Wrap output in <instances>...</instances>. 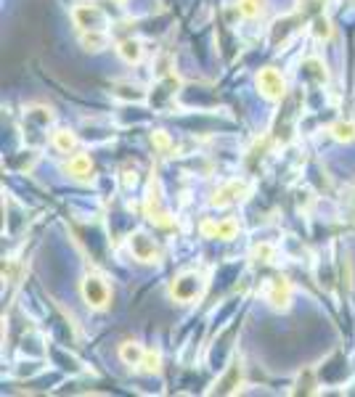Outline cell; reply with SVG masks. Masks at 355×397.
<instances>
[{"label":"cell","instance_id":"6da1fadb","mask_svg":"<svg viewBox=\"0 0 355 397\" xmlns=\"http://www.w3.org/2000/svg\"><path fill=\"white\" fill-rule=\"evenodd\" d=\"M201 292H204V278L197 270L180 273L170 283V297L175 299V302H180V305H191L194 299L201 297Z\"/></svg>","mask_w":355,"mask_h":397},{"label":"cell","instance_id":"7a4b0ae2","mask_svg":"<svg viewBox=\"0 0 355 397\" xmlns=\"http://www.w3.org/2000/svg\"><path fill=\"white\" fill-rule=\"evenodd\" d=\"M257 90L260 96L268 101H281L286 96V79L281 77V72L273 69V66H265L257 72Z\"/></svg>","mask_w":355,"mask_h":397},{"label":"cell","instance_id":"3957f363","mask_svg":"<svg viewBox=\"0 0 355 397\" xmlns=\"http://www.w3.org/2000/svg\"><path fill=\"white\" fill-rule=\"evenodd\" d=\"M82 299L88 302V307H93V310H103V307H109L112 292H109L106 281H103L101 276H85L82 278Z\"/></svg>","mask_w":355,"mask_h":397},{"label":"cell","instance_id":"277c9868","mask_svg":"<svg viewBox=\"0 0 355 397\" xmlns=\"http://www.w3.org/2000/svg\"><path fill=\"white\" fill-rule=\"evenodd\" d=\"M72 19L82 32H93V29H103L106 27V14L93 3H79L72 8Z\"/></svg>","mask_w":355,"mask_h":397},{"label":"cell","instance_id":"5b68a950","mask_svg":"<svg viewBox=\"0 0 355 397\" xmlns=\"http://www.w3.org/2000/svg\"><path fill=\"white\" fill-rule=\"evenodd\" d=\"M127 246H130V255L138 259V262H146V265H154L162 257V252H159V246L154 244V238H149L143 231H136L133 236L127 238Z\"/></svg>","mask_w":355,"mask_h":397},{"label":"cell","instance_id":"8992f818","mask_svg":"<svg viewBox=\"0 0 355 397\" xmlns=\"http://www.w3.org/2000/svg\"><path fill=\"white\" fill-rule=\"evenodd\" d=\"M143 212H146V218L151 220L154 225H159V228H170V225H173L170 212H167L164 204H162V194H159L157 183L149 185V194H146V201H143Z\"/></svg>","mask_w":355,"mask_h":397},{"label":"cell","instance_id":"52a82bcc","mask_svg":"<svg viewBox=\"0 0 355 397\" xmlns=\"http://www.w3.org/2000/svg\"><path fill=\"white\" fill-rule=\"evenodd\" d=\"M249 194V183L247 180H228L225 185H220L212 198H210V204L217 207V209H223V207H231V204H236L241 198Z\"/></svg>","mask_w":355,"mask_h":397},{"label":"cell","instance_id":"ba28073f","mask_svg":"<svg viewBox=\"0 0 355 397\" xmlns=\"http://www.w3.org/2000/svg\"><path fill=\"white\" fill-rule=\"evenodd\" d=\"M265 299L271 302L273 310H281V313L289 310V305H292V283L284 276L271 278L268 286H265Z\"/></svg>","mask_w":355,"mask_h":397},{"label":"cell","instance_id":"9c48e42d","mask_svg":"<svg viewBox=\"0 0 355 397\" xmlns=\"http://www.w3.org/2000/svg\"><path fill=\"white\" fill-rule=\"evenodd\" d=\"M199 231H201V236L204 238H220V241H231V238L238 233V222L234 218L228 220H204L201 225H199Z\"/></svg>","mask_w":355,"mask_h":397},{"label":"cell","instance_id":"30bf717a","mask_svg":"<svg viewBox=\"0 0 355 397\" xmlns=\"http://www.w3.org/2000/svg\"><path fill=\"white\" fill-rule=\"evenodd\" d=\"M69 175L75 180H90L93 178V162L88 154H75V157L66 162V167H64Z\"/></svg>","mask_w":355,"mask_h":397},{"label":"cell","instance_id":"8fae6325","mask_svg":"<svg viewBox=\"0 0 355 397\" xmlns=\"http://www.w3.org/2000/svg\"><path fill=\"white\" fill-rule=\"evenodd\" d=\"M215 387H217L215 392H220V395H231V392H236L238 387H241V363L238 360L228 368V374L220 379Z\"/></svg>","mask_w":355,"mask_h":397},{"label":"cell","instance_id":"7c38bea8","mask_svg":"<svg viewBox=\"0 0 355 397\" xmlns=\"http://www.w3.org/2000/svg\"><path fill=\"white\" fill-rule=\"evenodd\" d=\"M117 53L122 61H127V64H138L140 59H143V45H140V40H122L117 45Z\"/></svg>","mask_w":355,"mask_h":397},{"label":"cell","instance_id":"4fadbf2b","mask_svg":"<svg viewBox=\"0 0 355 397\" xmlns=\"http://www.w3.org/2000/svg\"><path fill=\"white\" fill-rule=\"evenodd\" d=\"M82 48L90 51V53H99L103 48H109V35L103 29H93V32H82Z\"/></svg>","mask_w":355,"mask_h":397},{"label":"cell","instance_id":"5bb4252c","mask_svg":"<svg viewBox=\"0 0 355 397\" xmlns=\"http://www.w3.org/2000/svg\"><path fill=\"white\" fill-rule=\"evenodd\" d=\"M143 355H146V350L140 347L138 342H125V344H119V357H122V363H127V366H140Z\"/></svg>","mask_w":355,"mask_h":397},{"label":"cell","instance_id":"9a60e30c","mask_svg":"<svg viewBox=\"0 0 355 397\" xmlns=\"http://www.w3.org/2000/svg\"><path fill=\"white\" fill-rule=\"evenodd\" d=\"M53 146L59 149L61 154H72L77 149V136L72 130H56L53 133Z\"/></svg>","mask_w":355,"mask_h":397},{"label":"cell","instance_id":"2e32d148","mask_svg":"<svg viewBox=\"0 0 355 397\" xmlns=\"http://www.w3.org/2000/svg\"><path fill=\"white\" fill-rule=\"evenodd\" d=\"M262 11H265L262 0H238L236 3V14L244 19H257V16H262Z\"/></svg>","mask_w":355,"mask_h":397},{"label":"cell","instance_id":"e0dca14e","mask_svg":"<svg viewBox=\"0 0 355 397\" xmlns=\"http://www.w3.org/2000/svg\"><path fill=\"white\" fill-rule=\"evenodd\" d=\"M332 136L336 140H342V143L355 140V122H336V125H332Z\"/></svg>","mask_w":355,"mask_h":397},{"label":"cell","instance_id":"ac0fdd59","mask_svg":"<svg viewBox=\"0 0 355 397\" xmlns=\"http://www.w3.org/2000/svg\"><path fill=\"white\" fill-rule=\"evenodd\" d=\"M159 368H162V355L154 353V350H149L143 360H140V371L143 374H159Z\"/></svg>","mask_w":355,"mask_h":397},{"label":"cell","instance_id":"d6986e66","mask_svg":"<svg viewBox=\"0 0 355 397\" xmlns=\"http://www.w3.org/2000/svg\"><path fill=\"white\" fill-rule=\"evenodd\" d=\"M313 35H316L318 40H332V35H334L332 21L326 19V16H316V19H313Z\"/></svg>","mask_w":355,"mask_h":397},{"label":"cell","instance_id":"ffe728a7","mask_svg":"<svg viewBox=\"0 0 355 397\" xmlns=\"http://www.w3.org/2000/svg\"><path fill=\"white\" fill-rule=\"evenodd\" d=\"M316 381H313V371H305V379H302V374H299V379H297V389L295 395H313L316 389Z\"/></svg>","mask_w":355,"mask_h":397},{"label":"cell","instance_id":"44dd1931","mask_svg":"<svg viewBox=\"0 0 355 397\" xmlns=\"http://www.w3.org/2000/svg\"><path fill=\"white\" fill-rule=\"evenodd\" d=\"M151 143H154V149H157V151H162V154H167V151L173 149V140H170V136H167L164 130H154V136H151Z\"/></svg>","mask_w":355,"mask_h":397},{"label":"cell","instance_id":"7402d4cb","mask_svg":"<svg viewBox=\"0 0 355 397\" xmlns=\"http://www.w3.org/2000/svg\"><path fill=\"white\" fill-rule=\"evenodd\" d=\"M305 66H308V72H310V75H313L318 82H326V79H329L326 69H323V64H321L318 59H308V61H305Z\"/></svg>","mask_w":355,"mask_h":397},{"label":"cell","instance_id":"603a6c76","mask_svg":"<svg viewBox=\"0 0 355 397\" xmlns=\"http://www.w3.org/2000/svg\"><path fill=\"white\" fill-rule=\"evenodd\" d=\"M252 257H255V262H271L273 259V246L271 244H257L252 249Z\"/></svg>","mask_w":355,"mask_h":397},{"label":"cell","instance_id":"cb8c5ba5","mask_svg":"<svg viewBox=\"0 0 355 397\" xmlns=\"http://www.w3.org/2000/svg\"><path fill=\"white\" fill-rule=\"evenodd\" d=\"M345 204H347V209H350V215H353L355 220V185L347 191V196H345Z\"/></svg>","mask_w":355,"mask_h":397},{"label":"cell","instance_id":"d4e9b609","mask_svg":"<svg viewBox=\"0 0 355 397\" xmlns=\"http://www.w3.org/2000/svg\"><path fill=\"white\" fill-rule=\"evenodd\" d=\"M117 3H127V0H117Z\"/></svg>","mask_w":355,"mask_h":397}]
</instances>
